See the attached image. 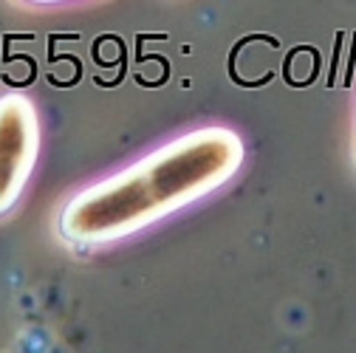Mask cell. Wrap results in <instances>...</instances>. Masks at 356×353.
I'll use <instances>...</instances> for the list:
<instances>
[{
    "label": "cell",
    "instance_id": "cell-1",
    "mask_svg": "<svg viewBox=\"0 0 356 353\" xmlns=\"http://www.w3.org/2000/svg\"><path fill=\"white\" fill-rule=\"evenodd\" d=\"M243 161V145L227 127H204L175 139L139 164L71 198L60 232L76 243H105L175 212L227 179Z\"/></svg>",
    "mask_w": 356,
    "mask_h": 353
},
{
    "label": "cell",
    "instance_id": "cell-2",
    "mask_svg": "<svg viewBox=\"0 0 356 353\" xmlns=\"http://www.w3.org/2000/svg\"><path fill=\"white\" fill-rule=\"evenodd\" d=\"M37 139L31 102L23 97L0 99V212L17 201L37 156Z\"/></svg>",
    "mask_w": 356,
    "mask_h": 353
}]
</instances>
